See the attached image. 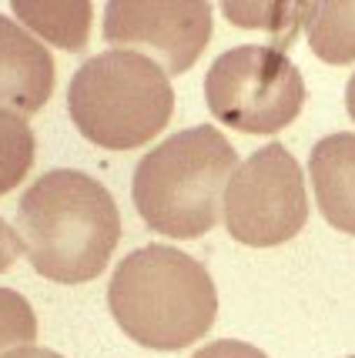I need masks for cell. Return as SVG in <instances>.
Returning a JSON list of instances; mask_svg holds the SVG:
<instances>
[{
	"label": "cell",
	"instance_id": "cell-8",
	"mask_svg": "<svg viewBox=\"0 0 355 358\" xmlns=\"http://www.w3.org/2000/svg\"><path fill=\"white\" fill-rule=\"evenodd\" d=\"M54 57L17 20L0 14V108L37 114L54 94Z\"/></svg>",
	"mask_w": 355,
	"mask_h": 358
},
{
	"label": "cell",
	"instance_id": "cell-13",
	"mask_svg": "<svg viewBox=\"0 0 355 358\" xmlns=\"http://www.w3.org/2000/svg\"><path fill=\"white\" fill-rule=\"evenodd\" d=\"M34 131L31 124L14 114V110L0 108V194L14 191L27 171L34 168Z\"/></svg>",
	"mask_w": 355,
	"mask_h": 358
},
{
	"label": "cell",
	"instance_id": "cell-17",
	"mask_svg": "<svg viewBox=\"0 0 355 358\" xmlns=\"http://www.w3.org/2000/svg\"><path fill=\"white\" fill-rule=\"evenodd\" d=\"M4 358H64V355L50 352V348H34V345H27V348H17V352H11V355H4Z\"/></svg>",
	"mask_w": 355,
	"mask_h": 358
},
{
	"label": "cell",
	"instance_id": "cell-10",
	"mask_svg": "<svg viewBox=\"0 0 355 358\" xmlns=\"http://www.w3.org/2000/svg\"><path fill=\"white\" fill-rule=\"evenodd\" d=\"M14 17L20 27H31L37 37H44L47 44L61 47V50H84L91 37L94 7L88 0H14Z\"/></svg>",
	"mask_w": 355,
	"mask_h": 358
},
{
	"label": "cell",
	"instance_id": "cell-2",
	"mask_svg": "<svg viewBox=\"0 0 355 358\" xmlns=\"http://www.w3.org/2000/svg\"><path fill=\"white\" fill-rule=\"evenodd\" d=\"M108 305L121 331L141 348L181 352L211 331L218 292L208 268L191 255L148 245L114 268Z\"/></svg>",
	"mask_w": 355,
	"mask_h": 358
},
{
	"label": "cell",
	"instance_id": "cell-12",
	"mask_svg": "<svg viewBox=\"0 0 355 358\" xmlns=\"http://www.w3.org/2000/svg\"><path fill=\"white\" fill-rule=\"evenodd\" d=\"M221 14L245 31H265L275 37L278 50L295 41L305 24V3H221Z\"/></svg>",
	"mask_w": 355,
	"mask_h": 358
},
{
	"label": "cell",
	"instance_id": "cell-11",
	"mask_svg": "<svg viewBox=\"0 0 355 358\" xmlns=\"http://www.w3.org/2000/svg\"><path fill=\"white\" fill-rule=\"evenodd\" d=\"M312 54L325 64L355 61V3H305Z\"/></svg>",
	"mask_w": 355,
	"mask_h": 358
},
{
	"label": "cell",
	"instance_id": "cell-1",
	"mask_svg": "<svg viewBox=\"0 0 355 358\" xmlns=\"http://www.w3.org/2000/svg\"><path fill=\"white\" fill-rule=\"evenodd\" d=\"M17 228L34 271L57 285L97 278L121 241V215L111 191L74 168L41 174L24 191Z\"/></svg>",
	"mask_w": 355,
	"mask_h": 358
},
{
	"label": "cell",
	"instance_id": "cell-14",
	"mask_svg": "<svg viewBox=\"0 0 355 358\" xmlns=\"http://www.w3.org/2000/svg\"><path fill=\"white\" fill-rule=\"evenodd\" d=\"M37 338V315L31 301L14 288H0V358L27 348Z\"/></svg>",
	"mask_w": 355,
	"mask_h": 358
},
{
	"label": "cell",
	"instance_id": "cell-9",
	"mask_svg": "<svg viewBox=\"0 0 355 358\" xmlns=\"http://www.w3.org/2000/svg\"><path fill=\"white\" fill-rule=\"evenodd\" d=\"M309 174L319 211L332 228L355 234V134H328L312 148Z\"/></svg>",
	"mask_w": 355,
	"mask_h": 358
},
{
	"label": "cell",
	"instance_id": "cell-6",
	"mask_svg": "<svg viewBox=\"0 0 355 358\" xmlns=\"http://www.w3.org/2000/svg\"><path fill=\"white\" fill-rule=\"evenodd\" d=\"M221 218L235 241L275 248L292 241L309 221L302 168L281 144H265L235 168L221 198Z\"/></svg>",
	"mask_w": 355,
	"mask_h": 358
},
{
	"label": "cell",
	"instance_id": "cell-7",
	"mask_svg": "<svg viewBox=\"0 0 355 358\" xmlns=\"http://www.w3.org/2000/svg\"><path fill=\"white\" fill-rule=\"evenodd\" d=\"M104 41L114 50H148L168 74H185L211 41V3L111 0L104 7Z\"/></svg>",
	"mask_w": 355,
	"mask_h": 358
},
{
	"label": "cell",
	"instance_id": "cell-16",
	"mask_svg": "<svg viewBox=\"0 0 355 358\" xmlns=\"http://www.w3.org/2000/svg\"><path fill=\"white\" fill-rule=\"evenodd\" d=\"M24 251V241H20V234L7 224V221L0 218V271H7V268L17 262V255Z\"/></svg>",
	"mask_w": 355,
	"mask_h": 358
},
{
	"label": "cell",
	"instance_id": "cell-15",
	"mask_svg": "<svg viewBox=\"0 0 355 358\" xmlns=\"http://www.w3.org/2000/svg\"><path fill=\"white\" fill-rule=\"evenodd\" d=\"M191 358H268L265 352H258L255 345L248 342H235V338H221V342H211L198 348Z\"/></svg>",
	"mask_w": 355,
	"mask_h": 358
},
{
	"label": "cell",
	"instance_id": "cell-18",
	"mask_svg": "<svg viewBox=\"0 0 355 358\" xmlns=\"http://www.w3.org/2000/svg\"><path fill=\"white\" fill-rule=\"evenodd\" d=\"M345 108H349V117L355 121V74L349 78V87H345Z\"/></svg>",
	"mask_w": 355,
	"mask_h": 358
},
{
	"label": "cell",
	"instance_id": "cell-4",
	"mask_svg": "<svg viewBox=\"0 0 355 358\" xmlns=\"http://www.w3.org/2000/svg\"><path fill=\"white\" fill-rule=\"evenodd\" d=\"M67 110L91 144L134 151L168 127L174 91L148 54L108 50L78 67L67 87Z\"/></svg>",
	"mask_w": 355,
	"mask_h": 358
},
{
	"label": "cell",
	"instance_id": "cell-3",
	"mask_svg": "<svg viewBox=\"0 0 355 358\" xmlns=\"http://www.w3.org/2000/svg\"><path fill=\"white\" fill-rule=\"evenodd\" d=\"M235 168L238 151L218 127H188L141 157L131 198L151 231L165 238H201L218 224Z\"/></svg>",
	"mask_w": 355,
	"mask_h": 358
},
{
	"label": "cell",
	"instance_id": "cell-19",
	"mask_svg": "<svg viewBox=\"0 0 355 358\" xmlns=\"http://www.w3.org/2000/svg\"><path fill=\"white\" fill-rule=\"evenodd\" d=\"M352 358H355V355H352Z\"/></svg>",
	"mask_w": 355,
	"mask_h": 358
},
{
	"label": "cell",
	"instance_id": "cell-5",
	"mask_svg": "<svg viewBox=\"0 0 355 358\" xmlns=\"http://www.w3.org/2000/svg\"><path fill=\"white\" fill-rule=\"evenodd\" d=\"M204 104L232 131L278 134L305 104V80L285 50L242 44L218 54L208 67Z\"/></svg>",
	"mask_w": 355,
	"mask_h": 358
}]
</instances>
